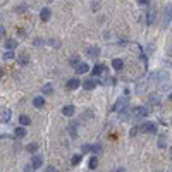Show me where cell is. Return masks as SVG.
Returning <instances> with one entry per match:
<instances>
[{
  "label": "cell",
  "instance_id": "14",
  "mask_svg": "<svg viewBox=\"0 0 172 172\" xmlns=\"http://www.w3.org/2000/svg\"><path fill=\"white\" fill-rule=\"evenodd\" d=\"M112 67H114L115 71H121L122 67H124V62H122L121 59H114V60H112Z\"/></svg>",
  "mask_w": 172,
  "mask_h": 172
},
{
  "label": "cell",
  "instance_id": "24",
  "mask_svg": "<svg viewBox=\"0 0 172 172\" xmlns=\"http://www.w3.org/2000/svg\"><path fill=\"white\" fill-rule=\"evenodd\" d=\"M33 45H35V47H41V45H45V40H43V38H35V40H33Z\"/></svg>",
  "mask_w": 172,
  "mask_h": 172
},
{
  "label": "cell",
  "instance_id": "30",
  "mask_svg": "<svg viewBox=\"0 0 172 172\" xmlns=\"http://www.w3.org/2000/svg\"><path fill=\"white\" fill-rule=\"evenodd\" d=\"M101 150V145H95V146H91V152H95V153H98Z\"/></svg>",
  "mask_w": 172,
  "mask_h": 172
},
{
  "label": "cell",
  "instance_id": "31",
  "mask_svg": "<svg viewBox=\"0 0 172 172\" xmlns=\"http://www.w3.org/2000/svg\"><path fill=\"white\" fill-rule=\"evenodd\" d=\"M150 101H152V103H158L160 98H158V96H155V95H152V96H150Z\"/></svg>",
  "mask_w": 172,
  "mask_h": 172
},
{
  "label": "cell",
  "instance_id": "27",
  "mask_svg": "<svg viewBox=\"0 0 172 172\" xmlns=\"http://www.w3.org/2000/svg\"><path fill=\"white\" fill-rule=\"evenodd\" d=\"M19 62L22 64V65H26V64H28V55H26V53H22V55L19 57Z\"/></svg>",
  "mask_w": 172,
  "mask_h": 172
},
{
  "label": "cell",
  "instance_id": "26",
  "mask_svg": "<svg viewBox=\"0 0 172 172\" xmlns=\"http://www.w3.org/2000/svg\"><path fill=\"white\" fill-rule=\"evenodd\" d=\"M14 57H16L14 52H5V53H4V59H5V60H10V59H14Z\"/></svg>",
  "mask_w": 172,
  "mask_h": 172
},
{
  "label": "cell",
  "instance_id": "7",
  "mask_svg": "<svg viewBox=\"0 0 172 172\" xmlns=\"http://www.w3.org/2000/svg\"><path fill=\"white\" fill-rule=\"evenodd\" d=\"M79 84H81V81L78 78H72L67 81V90H76V88H79Z\"/></svg>",
  "mask_w": 172,
  "mask_h": 172
},
{
  "label": "cell",
  "instance_id": "16",
  "mask_svg": "<svg viewBox=\"0 0 172 172\" xmlns=\"http://www.w3.org/2000/svg\"><path fill=\"white\" fill-rule=\"evenodd\" d=\"M19 124L22 126V127H24V126H30V124H31V119L28 117V115H24V114H22V115L19 117Z\"/></svg>",
  "mask_w": 172,
  "mask_h": 172
},
{
  "label": "cell",
  "instance_id": "22",
  "mask_svg": "<svg viewBox=\"0 0 172 172\" xmlns=\"http://www.w3.org/2000/svg\"><path fill=\"white\" fill-rule=\"evenodd\" d=\"M9 119H10V110L7 109V110H4V114H2V121H4V122H9Z\"/></svg>",
  "mask_w": 172,
  "mask_h": 172
},
{
  "label": "cell",
  "instance_id": "4",
  "mask_svg": "<svg viewBox=\"0 0 172 172\" xmlns=\"http://www.w3.org/2000/svg\"><path fill=\"white\" fill-rule=\"evenodd\" d=\"M41 165H43V157H41V155H35V157L31 158V167H33V171H35V169H40Z\"/></svg>",
  "mask_w": 172,
  "mask_h": 172
},
{
  "label": "cell",
  "instance_id": "29",
  "mask_svg": "<svg viewBox=\"0 0 172 172\" xmlns=\"http://www.w3.org/2000/svg\"><path fill=\"white\" fill-rule=\"evenodd\" d=\"M83 153H88V152H91V145H83Z\"/></svg>",
  "mask_w": 172,
  "mask_h": 172
},
{
  "label": "cell",
  "instance_id": "25",
  "mask_svg": "<svg viewBox=\"0 0 172 172\" xmlns=\"http://www.w3.org/2000/svg\"><path fill=\"white\" fill-rule=\"evenodd\" d=\"M52 91H53L52 84H45V86H43V93H45V95H50Z\"/></svg>",
  "mask_w": 172,
  "mask_h": 172
},
{
  "label": "cell",
  "instance_id": "13",
  "mask_svg": "<svg viewBox=\"0 0 172 172\" xmlns=\"http://www.w3.org/2000/svg\"><path fill=\"white\" fill-rule=\"evenodd\" d=\"M95 86H96V83L93 81V79H86V81L83 83V88H84V90H88V91L95 90Z\"/></svg>",
  "mask_w": 172,
  "mask_h": 172
},
{
  "label": "cell",
  "instance_id": "8",
  "mask_svg": "<svg viewBox=\"0 0 172 172\" xmlns=\"http://www.w3.org/2000/svg\"><path fill=\"white\" fill-rule=\"evenodd\" d=\"M74 112H76L74 105H65V107L62 109V114H64L65 117H72V115H74Z\"/></svg>",
  "mask_w": 172,
  "mask_h": 172
},
{
  "label": "cell",
  "instance_id": "37",
  "mask_svg": "<svg viewBox=\"0 0 172 172\" xmlns=\"http://www.w3.org/2000/svg\"><path fill=\"white\" fill-rule=\"evenodd\" d=\"M26 172H33V167H31V165H28V167H26Z\"/></svg>",
  "mask_w": 172,
  "mask_h": 172
},
{
  "label": "cell",
  "instance_id": "33",
  "mask_svg": "<svg viewBox=\"0 0 172 172\" xmlns=\"http://www.w3.org/2000/svg\"><path fill=\"white\" fill-rule=\"evenodd\" d=\"M158 145H160V148H165V140H163V136L158 140Z\"/></svg>",
  "mask_w": 172,
  "mask_h": 172
},
{
  "label": "cell",
  "instance_id": "20",
  "mask_svg": "<svg viewBox=\"0 0 172 172\" xmlns=\"http://www.w3.org/2000/svg\"><path fill=\"white\" fill-rule=\"evenodd\" d=\"M24 136H26V129H24L22 126L17 127V129H16V138H24Z\"/></svg>",
  "mask_w": 172,
  "mask_h": 172
},
{
  "label": "cell",
  "instance_id": "36",
  "mask_svg": "<svg viewBox=\"0 0 172 172\" xmlns=\"http://www.w3.org/2000/svg\"><path fill=\"white\" fill-rule=\"evenodd\" d=\"M136 2H138V4H143V5H145V4H148V0H136Z\"/></svg>",
  "mask_w": 172,
  "mask_h": 172
},
{
  "label": "cell",
  "instance_id": "28",
  "mask_svg": "<svg viewBox=\"0 0 172 172\" xmlns=\"http://www.w3.org/2000/svg\"><path fill=\"white\" fill-rule=\"evenodd\" d=\"M78 64H79V57H76V55H74V57L71 59V65H74V67H76Z\"/></svg>",
  "mask_w": 172,
  "mask_h": 172
},
{
  "label": "cell",
  "instance_id": "23",
  "mask_svg": "<svg viewBox=\"0 0 172 172\" xmlns=\"http://www.w3.org/2000/svg\"><path fill=\"white\" fill-rule=\"evenodd\" d=\"M79 162H81V155H74L71 158V165H78Z\"/></svg>",
  "mask_w": 172,
  "mask_h": 172
},
{
  "label": "cell",
  "instance_id": "5",
  "mask_svg": "<svg viewBox=\"0 0 172 172\" xmlns=\"http://www.w3.org/2000/svg\"><path fill=\"white\" fill-rule=\"evenodd\" d=\"M88 71H90V65H88L86 62H79V64L76 65V72H78V74H86Z\"/></svg>",
  "mask_w": 172,
  "mask_h": 172
},
{
  "label": "cell",
  "instance_id": "17",
  "mask_svg": "<svg viewBox=\"0 0 172 172\" xmlns=\"http://www.w3.org/2000/svg\"><path fill=\"white\" fill-rule=\"evenodd\" d=\"M88 167H90V169H96V167H98V158H96V157H91L90 160H88Z\"/></svg>",
  "mask_w": 172,
  "mask_h": 172
},
{
  "label": "cell",
  "instance_id": "10",
  "mask_svg": "<svg viewBox=\"0 0 172 172\" xmlns=\"http://www.w3.org/2000/svg\"><path fill=\"white\" fill-rule=\"evenodd\" d=\"M40 19L43 21V22H47V21L50 19V9H41V12H40Z\"/></svg>",
  "mask_w": 172,
  "mask_h": 172
},
{
  "label": "cell",
  "instance_id": "6",
  "mask_svg": "<svg viewBox=\"0 0 172 172\" xmlns=\"http://www.w3.org/2000/svg\"><path fill=\"white\" fill-rule=\"evenodd\" d=\"M155 19H157L155 10H148V14H146V24H148V26H153V24H155Z\"/></svg>",
  "mask_w": 172,
  "mask_h": 172
},
{
  "label": "cell",
  "instance_id": "2",
  "mask_svg": "<svg viewBox=\"0 0 172 172\" xmlns=\"http://www.w3.org/2000/svg\"><path fill=\"white\" fill-rule=\"evenodd\" d=\"M141 131H145V132H152V134H157V124L155 122H145V124H141V127H140Z\"/></svg>",
  "mask_w": 172,
  "mask_h": 172
},
{
  "label": "cell",
  "instance_id": "11",
  "mask_svg": "<svg viewBox=\"0 0 172 172\" xmlns=\"http://www.w3.org/2000/svg\"><path fill=\"white\" fill-rule=\"evenodd\" d=\"M86 53H88L90 57H93V59H96V57L100 55V50H98L96 47H90V48H86Z\"/></svg>",
  "mask_w": 172,
  "mask_h": 172
},
{
  "label": "cell",
  "instance_id": "1",
  "mask_svg": "<svg viewBox=\"0 0 172 172\" xmlns=\"http://www.w3.org/2000/svg\"><path fill=\"white\" fill-rule=\"evenodd\" d=\"M150 114V109L148 107H136L134 112H132V115H134V119H141V117H146Z\"/></svg>",
  "mask_w": 172,
  "mask_h": 172
},
{
  "label": "cell",
  "instance_id": "34",
  "mask_svg": "<svg viewBox=\"0 0 172 172\" xmlns=\"http://www.w3.org/2000/svg\"><path fill=\"white\" fill-rule=\"evenodd\" d=\"M45 172H57V169H55V167H47Z\"/></svg>",
  "mask_w": 172,
  "mask_h": 172
},
{
  "label": "cell",
  "instance_id": "21",
  "mask_svg": "<svg viewBox=\"0 0 172 172\" xmlns=\"http://www.w3.org/2000/svg\"><path fill=\"white\" fill-rule=\"evenodd\" d=\"M26 150H28L30 153H35L36 150H38V145H36V143H30V145L26 146Z\"/></svg>",
  "mask_w": 172,
  "mask_h": 172
},
{
  "label": "cell",
  "instance_id": "19",
  "mask_svg": "<svg viewBox=\"0 0 172 172\" xmlns=\"http://www.w3.org/2000/svg\"><path fill=\"white\" fill-rule=\"evenodd\" d=\"M5 47H7L9 50H14V48L17 47V40H7L5 41Z\"/></svg>",
  "mask_w": 172,
  "mask_h": 172
},
{
  "label": "cell",
  "instance_id": "38",
  "mask_svg": "<svg viewBox=\"0 0 172 172\" xmlns=\"http://www.w3.org/2000/svg\"><path fill=\"white\" fill-rule=\"evenodd\" d=\"M115 172H126V171H124V169H117Z\"/></svg>",
  "mask_w": 172,
  "mask_h": 172
},
{
  "label": "cell",
  "instance_id": "12",
  "mask_svg": "<svg viewBox=\"0 0 172 172\" xmlns=\"http://www.w3.org/2000/svg\"><path fill=\"white\" fill-rule=\"evenodd\" d=\"M33 105H35L36 109H43V107H45V98H43V96H36V98L33 100Z\"/></svg>",
  "mask_w": 172,
  "mask_h": 172
},
{
  "label": "cell",
  "instance_id": "32",
  "mask_svg": "<svg viewBox=\"0 0 172 172\" xmlns=\"http://www.w3.org/2000/svg\"><path fill=\"white\" fill-rule=\"evenodd\" d=\"M0 38H5V28L0 24Z\"/></svg>",
  "mask_w": 172,
  "mask_h": 172
},
{
  "label": "cell",
  "instance_id": "18",
  "mask_svg": "<svg viewBox=\"0 0 172 172\" xmlns=\"http://www.w3.org/2000/svg\"><path fill=\"white\" fill-rule=\"evenodd\" d=\"M45 43H48V45L55 47V48H60V45H62L59 40H53V38H48V40H45Z\"/></svg>",
  "mask_w": 172,
  "mask_h": 172
},
{
  "label": "cell",
  "instance_id": "3",
  "mask_svg": "<svg viewBox=\"0 0 172 172\" xmlns=\"http://www.w3.org/2000/svg\"><path fill=\"white\" fill-rule=\"evenodd\" d=\"M126 107H127V98H126V96H121L119 100L114 103V110L115 112H121L122 109H126Z\"/></svg>",
  "mask_w": 172,
  "mask_h": 172
},
{
  "label": "cell",
  "instance_id": "9",
  "mask_svg": "<svg viewBox=\"0 0 172 172\" xmlns=\"http://www.w3.org/2000/svg\"><path fill=\"white\" fill-rule=\"evenodd\" d=\"M171 24V5L165 9V14H163V28H167Z\"/></svg>",
  "mask_w": 172,
  "mask_h": 172
},
{
  "label": "cell",
  "instance_id": "35",
  "mask_svg": "<svg viewBox=\"0 0 172 172\" xmlns=\"http://www.w3.org/2000/svg\"><path fill=\"white\" fill-rule=\"evenodd\" d=\"M136 132H138V127H132V129H131V136H132V138L136 136Z\"/></svg>",
  "mask_w": 172,
  "mask_h": 172
},
{
  "label": "cell",
  "instance_id": "15",
  "mask_svg": "<svg viewBox=\"0 0 172 172\" xmlns=\"http://www.w3.org/2000/svg\"><path fill=\"white\" fill-rule=\"evenodd\" d=\"M103 71H105V65H103V64H96L91 72H93V76H98V74H101Z\"/></svg>",
  "mask_w": 172,
  "mask_h": 172
}]
</instances>
